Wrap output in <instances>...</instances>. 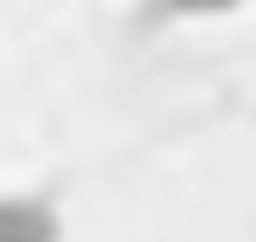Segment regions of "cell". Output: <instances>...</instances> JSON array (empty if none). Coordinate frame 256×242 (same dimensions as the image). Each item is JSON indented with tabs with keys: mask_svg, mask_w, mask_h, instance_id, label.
I'll use <instances>...</instances> for the list:
<instances>
[{
	"mask_svg": "<svg viewBox=\"0 0 256 242\" xmlns=\"http://www.w3.org/2000/svg\"><path fill=\"white\" fill-rule=\"evenodd\" d=\"M173 14H228V7H242V0H166Z\"/></svg>",
	"mask_w": 256,
	"mask_h": 242,
	"instance_id": "7a4b0ae2",
	"label": "cell"
},
{
	"mask_svg": "<svg viewBox=\"0 0 256 242\" xmlns=\"http://www.w3.org/2000/svg\"><path fill=\"white\" fill-rule=\"evenodd\" d=\"M0 242H56V208L35 194H0Z\"/></svg>",
	"mask_w": 256,
	"mask_h": 242,
	"instance_id": "6da1fadb",
	"label": "cell"
}]
</instances>
